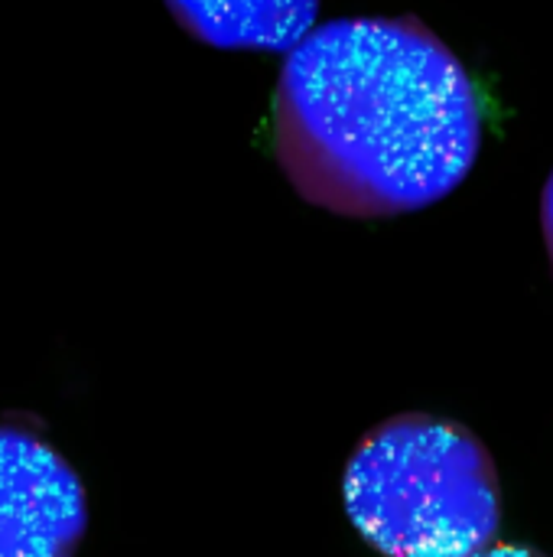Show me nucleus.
I'll return each instance as SVG.
<instances>
[{"instance_id":"nucleus-3","label":"nucleus","mask_w":553,"mask_h":557,"mask_svg":"<svg viewBox=\"0 0 553 557\" xmlns=\"http://www.w3.org/2000/svg\"><path fill=\"white\" fill-rule=\"evenodd\" d=\"M39 428L0 421V557H75L88 532L85 483Z\"/></svg>"},{"instance_id":"nucleus-6","label":"nucleus","mask_w":553,"mask_h":557,"mask_svg":"<svg viewBox=\"0 0 553 557\" xmlns=\"http://www.w3.org/2000/svg\"><path fill=\"white\" fill-rule=\"evenodd\" d=\"M473 557H548V555H541V552H535V548H528V545L495 542V545H489L486 552H479V555H473Z\"/></svg>"},{"instance_id":"nucleus-4","label":"nucleus","mask_w":553,"mask_h":557,"mask_svg":"<svg viewBox=\"0 0 553 557\" xmlns=\"http://www.w3.org/2000/svg\"><path fill=\"white\" fill-rule=\"evenodd\" d=\"M176 23L212 49L290 52L316 26L319 0H166Z\"/></svg>"},{"instance_id":"nucleus-1","label":"nucleus","mask_w":553,"mask_h":557,"mask_svg":"<svg viewBox=\"0 0 553 557\" xmlns=\"http://www.w3.org/2000/svg\"><path fill=\"white\" fill-rule=\"evenodd\" d=\"M482 147V95L417 16H349L297 42L274 91V157L290 186L345 219L447 199Z\"/></svg>"},{"instance_id":"nucleus-5","label":"nucleus","mask_w":553,"mask_h":557,"mask_svg":"<svg viewBox=\"0 0 553 557\" xmlns=\"http://www.w3.org/2000/svg\"><path fill=\"white\" fill-rule=\"evenodd\" d=\"M541 228H544V245H548L553 268V173L548 176V186H544V196H541Z\"/></svg>"},{"instance_id":"nucleus-2","label":"nucleus","mask_w":553,"mask_h":557,"mask_svg":"<svg viewBox=\"0 0 553 557\" xmlns=\"http://www.w3.org/2000/svg\"><path fill=\"white\" fill-rule=\"evenodd\" d=\"M342 499L385 557H473L495 545L502 486L486 444L463 424L398 414L349 457Z\"/></svg>"}]
</instances>
